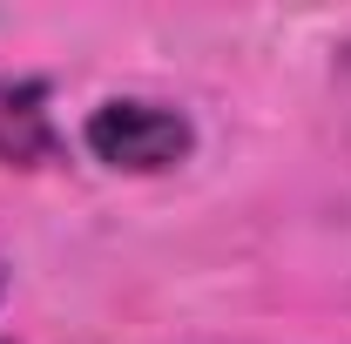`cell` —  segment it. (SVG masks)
Masks as SVG:
<instances>
[{
    "label": "cell",
    "instance_id": "cell-1",
    "mask_svg": "<svg viewBox=\"0 0 351 344\" xmlns=\"http://www.w3.org/2000/svg\"><path fill=\"white\" fill-rule=\"evenodd\" d=\"M82 149L115 175H169L196 156V122L149 95H108L82 115Z\"/></svg>",
    "mask_w": 351,
    "mask_h": 344
},
{
    "label": "cell",
    "instance_id": "cell-2",
    "mask_svg": "<svg viewBox=\"0 0 351 344\" xmlns=\"http://www.w3.org/2000/svg\"><path fill=\"white\" fill-rule=\"evenodd\" d=\"M61 156H68V142L54 129L47 82L0 68V169H54Z\"/></svg>",
    "mask_w": 351,
    "mask_h": 344
},
{
    "label": "cell",
    "instance_id": "cell-3",
    "mask_svg": "<svg viewBox=\"0 0 351 344\" xmlns=\"http://www.w3.org/2000/svg\"><path fill=\"white\" fill-rule=\"evenodd\" d=\"M338 68H345V75H351V41H345V47H338Z\"/></svg>",
    "mask_w": 351,
    "mask_h": 344
},
{
    "label": "cell",
    "instance_id": "cell-4",
    "mask_svg": "<svg viewBox=\"0 0 351 344\" xmlns=\"http://www.w3.org/2000/svg\"><path fill=\"white\" fill-rule=\"evenodd\" d=\"M0 344H7V338H0Z\"/></svg>",
    "mask_w": 351,
    "mask_h": 344
}]
</instances>
